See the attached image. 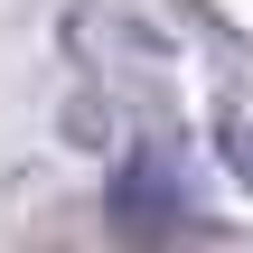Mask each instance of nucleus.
Wrapping results in <instances>:
<instances>
[{"label":"nucleus","mask_w":253,"mask_h":253,"mask_svg":"<svg viewBox=\"0 0 253 253\" xmlns=\"http://www.w3.org/2000/svg\"><path fill=\"white\" fill-rule=\"evenodd\" d=\"M216 160H225V178L253 197V113L244 103H216Z\"/></svg>","instance_id":"f257e3e1"}]
</instances>
